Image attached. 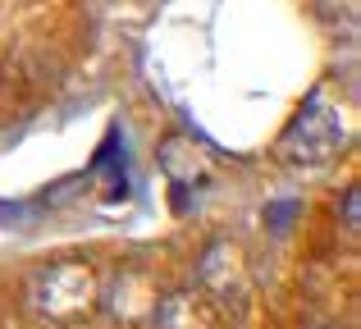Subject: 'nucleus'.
<instances>
[{
    "mask_svg": "<svg viewBox=\"0 0 361 329\" xmlns=\"http://www.w3.org/2000/svg\"><path fill=\"white\" fill-rule=\"evenodd\" d=\"M348 142V128H343V115L329 106L325 97H311L302 106V115L283 128L279 137V156L288 165H302V169H316V165H329Z\"/></svg>",
    "mask_w": 361,
    "mask_h": 329,
    "instance_id": "nucleus-2",
    "label": "nucleus"
},
{
    "mask_svg": "<svg viewBox=\"0 0 361 329\" xmlns=\"http://www.w3.org/2000/svg\"><path fill=\"white\" fill-rule=\"evenodd\" d=\"M23 297H27V311L42 325L69 329V325H82L101 306V279L87 261L64 256V261H51V266L37 270L27 279Z\"/></svg>",
    "mask_w": 361,
    "mask_h": 329,
    "instance_id": "nucleus-1",
    "label": "nucleus"
},
{
    "mask_svg": "<svg viewBox=\"0 0 361 329\" xmlns=\"http://www.w3.org/2000/svg\"><path fill=\"white\" fill-rule=\"evenodd\" d=\"M156 284L147 279V270H123L115 275V284L101 288V302H110V311L119 316V321L128 325H142L151 316V306H156Z\"/></svg>",
    "mask_w": 361,
    "mask_h": 329,
    "instance_id": "nucleus-5",
    "label": "nucleus"
},
{
    "mask_svg": "<svg viewBox=\"0 0 361 329\" xmlns=\"http://www.w3.org/2000/svg\"><path fill=\"white\" fill-rule=\"evenodd\" d=\"M197 288H202L220 311L224 306H243L247 302L252 275H247V256H243L238 242H229V238L206 242L202 261H197Z\"/></svg>",
    "mask_w": 361,
    "mask_h": 329,
    "instance_id": "nucleus-3",
    "label": "nucleus"
},
{
    "mask_svg": "<svg viewBox=\"0 0 361 329\" xmlns=\"http://www.w3.org/2000/svg\"><path fill=\"white\" fill-rule=\"evenodd\" d=\"M338 215H343V233L348 238H361V187H343V201H338Z\"/></svg>",
    "mask_w": 361,
    "mask_h": 329,
    "instance_id": "nucleus-7",
    "label": "nucleus"
},
{
    "mask_svg": "<svg viewBox=\"0 0 361 329\" xmlns=\"http://www.w3.org/2000/svg\"><path fill=\"white\" fill-rule=\"evenodd\" d=\"M147 325L151 329H220L224 311L202 293V288H169V293L156 297Z\"/></svg>",
    "mask_w": 361,
    "mask_h": 329,
    "instance_id": "nucleus-4",
    "label": "nucleus"
},
{
    "mask_svg": "<svg viewBox=\"0 0 361 329\" xmlns=\"http://www.w3.org/2000/svg\"><path fill=\"white\" fill-rule=\"evenodd\" d=\"M160 169H165L169 183L192 187L211 174V156H206V147H197L192 137H169V142L160 147Z\"/></svg>",
    "mask_w": 361,
    "mask_h": 329,
    "instance_id": "nucleus-6",
    "label": "nucleus"
}]
</instances>
